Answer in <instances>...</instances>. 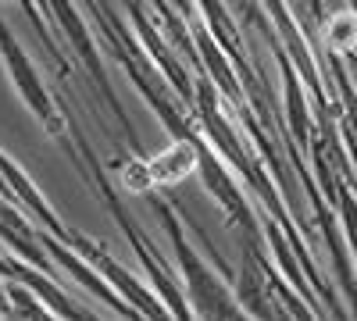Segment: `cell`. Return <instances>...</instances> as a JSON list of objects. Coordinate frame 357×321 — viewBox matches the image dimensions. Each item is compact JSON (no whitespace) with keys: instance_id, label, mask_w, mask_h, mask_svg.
I'll use <instances>...</instances> for the list:
<instances>
[{"instance_id":"cell-1","label":"cell","mask_w":357,"mask_h":321,"mask_svg":"<svg viewBox=\"0 0 357 321\" xmlns=\"http://www.w3.org/2000/svg\"><path fill=\"white\" fill-rule=\"evenodd\" d=\"M158 211H161L165 228L172 236V246H175V257H178V272H183L193 314H204V318H243L240 300H236V293H229V282L218 279L211 268L204 265V257L186 243L183 228H178V221L168 214V203L161 196H158Z\"/></svg>"},{"instance_id":"cell-2","label":"cell","mask_w":357,"mask_h":321,"mask_svg":"<svg viewBox=\"0 0 357 321\" xmlns=\"http://www.w3.org/2000/svg\"><path fill=\"white\" fill-rule=\"evenodd\" d=\"M0 61H4L8 79H11V86L18 90L22 104L47 125L50 136H61V129H65V125H61V111H57V104H54V97L47 93V86H43L40 72L33 68L29 54L22 50V43L15 40V33L8 29L4 18H0Z\"/></svg>"},{"instance_id":"cell-3","label":"cell","mask_w":357,"mask_h":321,"mask_svg":"<svg viewBox=\"0 0 357 321\" xmlns=\"http://www.w3.org/2000/svg\"><path fill=\"white\" fill-rule=\"evenodd\" d=\"M68 246L72 250H79L82 257H86V265L89 268H97V275L107 282V285H114V289H122V297L136 307V314H151V318H165L168 314V304H161V300H154L146 289L118 265V260H111L97 243H89V240H79V236H68Z\"/></svg>"},{"instance_id":"cell-4","label":"cell","mask_w":357,"mask_h":321,"mask_svg":"<svg viewBox=\"0 0 357 321\" xmlns=\"http://www.w3.org/2000/svg\"><path fill=\"white\" fill-rule=\"evenodd\" d=\"M146 168H151V179H154L158 189L186 182L193 171H200V147H197V139H183V136H178L172 147L158 150L154 157H146Z\"/></svg>"},{"instance_id":"cell-5","label":"cell","mask_w":357,"mask_h":321,"mask_svg":"<svg viewBox=\"0 0 357 321\" xmlns=\"http://www.w3.org/2000/svg\"><path fill=\"white\" fill-rule=\"evenodd\" d=\"M50 8H54L57 22H61V29H65V36H68V43H72V47L79 50V57H82V61H86V68L93 72L97 86H100V90H104V97L111 100V107H114V114H118V122L126 125V114H122V107H118L114 93L107 90V79H104V68H100V57H97L93 43H89V36H86V25H82V18L75 15V8L68 4V0H50Z\"/></svg>"},{"instance_id":"cell-6","label":"cell","mask_w":357,"mask_h":321,"mask_svg":"<svg viewBox=\"0 0 357 321\" xmlns=\"http://www.w3.org/2000/svg\"><path fill=\"white\" fill-rule=\"evenodd\" d=\"M321 43L333 57H357V11L350 4L321 22Z\"/></svg>"},{"instance_id":"cell-7","label":"cell","mask_w":357,"mask_h":321,"mask_svg":"<svg viewBox=\"0 0 357 321\" xmlns=\"http://www.w3.org/2000/svg\"><path fill=\"white\" fill-rule=\"evenodd\" d=\"M118 179L129 193H154V179H151V168H146V157H129L118 164Z\"/></svg>"},{"instance_id":"cell-8","label":"cell","mask_w":357,"mask_h":321,"mask_svg":"<svg viewBox=\"0 0 357 321\" xmlns=\"http://www.w3.org/2000/svg\"><path fill=\"white\" fill-rule=\"evenodd\" d=\"M340 211H343V228H347V243L354 250V265H357V203L354 196L340 186Z\"/></svg>"},{"instance_id":"cell-9","label":"cell","mask_w":357,"mask_h":321,"mask_svg":"<svg viewBox=\"0 0 357 321\" xmlns=\"http://www.w3.org/2000/svg\"><path fill=\"white\" fill-rule=\"evenodd\" d=\"M18 4L25 8V15H29V18H33V25H36V33H40V36L47 40V29H43V22H40V15H36V8H33V4H29V0H18Z\"/></svg>"}]
</instances>
